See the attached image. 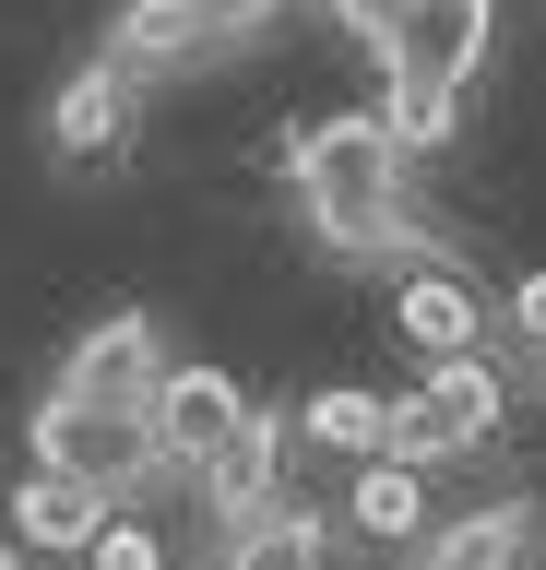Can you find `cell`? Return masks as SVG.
<instances>
[{
    "label": "cell",
    "instance_id": "cell-1",
    "mask_svg": "<svg viewBox=\"0 0 546 570\" xmlns=\"http://www.w3.org/2000/svg\"><path fill=\"white\" fill-rule=\"evenodd\" d=\"M286 178L309 203V238L345 249V262H380V249H416V203H404V155L380 131V107H332L286 142Z\"/></svg>",
    "mask_w": 546,
    "mask_h": 570
},
{
    "label": "cell",
    "instance_id": "cell-2",
    "mask_svg": "<svg viewBox=\"0 0 546 570\" xmlns=\"http://www.w3.org/2000/svg\"><path fill=\"white\" fill-rule=\"evenodd\" d=\"M131 416H143V452H155V475H202V463L226 452V440H238V416H250V392L226 381V368H202V356H167V368H155L143 381V404H131Z\"/></svg>",
    "mask_w": 546,
    "mask_h": 570
},
{
    "label": "cell",
    "instance_id": "cell-3",
    "mask_svg": "<svg viewBox=\"0 0 546 570\" xmlns=\"http://www.w3.org/2000/svg\"><path fill=\"white\" fill-rule=\"evenodd\" d=\"M24 452H37V463H60V475H96L108 499L155 475L143 416H131V404H83V392H48L37 416H24Z\"/></svg>",
    "mask_w": 546,
    "mask_h": 570
},
{
    "label": "cell",
    "instance_id": "cell-4",
    "mask_svg": "<svg viewBox=\"0 0 546 570\" xmlns=\"http://www.w3.org/2000/svg\"><path fill=\"white\" fill-rule=\"evenodd\" d=\"M487 36H499V0H393V24H380V71H428V83H475Z\"/></svg>",
    "mask_w": 546,
    "mask_h": 570
},
{
    "label": "cell",
    "instance_id": "cell-5",
    "mask_svg": "<svg viewBox=\"0 0 546 570\" xmlns=\"http://www.w3.org/2000/svg\"><path fill=\"white\" fill-rule=\"evenodd\" d=\"M131 119H143V83L96 48V60L60 71V96H48V155H60V167H108L119 142H131Z\"/></svg>",
    "mask_w": 546,
    "mask_h": 570
},
{
    "label": "cell",
    "instance_id": "cell-6",
    "mask_svg": "<svg viewBox=\"0 0 546 570\" xmlns=\"http://www.w3.org/2000/svg\"><path fill=\"white\" fill-rule=\"evenodd\" d=\"M155 368H167V333H155L143 309H108L72 356H60V381H48V392H83V404H143Z\"/></svg>",
    "mask_w": 546,
    "mask_h": 570
},
{
    "label": "cell",
    "instance_id": "cell-7",
    "mask_svg": "<svg viewBox=\"0 0 546 570\" xmlns=\"http://www.w3.org/2000/svg\"><path fill=\"white\" fill-rule=\"evenodd\" d=\"M535 559H546V499H487L416 547V570H535Z\"/></svg>",
    "mask_w": 546,
    "mask_h": 570
},
{
    "label": "cell",
    "instance_id": "cell-8",
    "mask_svg": "<svg viewBox=\"0 0 546 570\" xmlns=\"http://www.w3.org/2000/svg\"><path fill=\"white\" fill-rule=\"evenodd\" d=\"M215 570H332V523L274 488V499H250V511H226V559Z\"/></svg>",
    "mask_w": 546,
    "mask_h": 570
},
{
    "label": "cell",
    "instance_id": "cell-9",
    "mask_svg": "<svg viewBox=\"0 0 546 570\" xmlns=\"http://www.w3.org/2000/svg\"><path fill=\"white\" fill-rule=\"evenodd\" d=\"M416 404L439 416V440H451V452H475V440L510 416V381H499V356H487V345H451V356H428Z\"/></svg>",
    "mask_w": 546,
    "mask_h": 570
},
{
    "label": "cell",
    "instance_id": "cell-10",
    "mask_svg": "<svg viewBox=\"0 0 546 570\" xmlns=\"http://www.w3.org/2000/svg\"><path fill=\"white\" fill-rule=\"evenodd\" d=\"M96 523H108V488H96V475H60V463L12 475V534H24L37 559H72Z\"/></svg>",
    "mask_w": 546,
    "mask_h": 570
},
{
    "label": "cell",
    "instance_id": "cell-11",
    "mask_svg": "<svg viewBox=\"0 0 546 570\" xmlns=\"http://www.w3.org/2000/svg\"><path fill=\"white\" fill-rule=\"evenodd\" d=\"M345 523H357L368 547H416V534H428V463L357 452V475H345Z\"/></svg>",
    "mask_w": 546,
    "mask_h": 570
},
{
    "label": "cell",
    "instance_id": "cell-12",
    "mask_svg": "<svg viewBox=\"0 0 546 570\" xmlns=\"http://www.w3.org/2000/svg\"><path fill=\"white\" fill-rule=\"evenodd\" d=\"M202 48H215V36H202V0H119V24H108V60L131 71V83L190 71Z\"/></svg>",
    "mask_w": 546,
    "mask_h": 570
},
{
    "label": "cell",
    "instance_id": "cell-13",
    "mask_svg": "<svg viewBox=\"0 0 546 570\" xmlns=\"http://www.w3.org/2000/svg\"><path fill=\"white\" fill-rule=\"evenodd\" d=\"M393 333H404V345H428V356L487 345V321H475V285L451 274V262H404V285H393Z\"/></svg>",
    "mask_w": 546,
    "mask_h": 570
},
{
    "label": "cell",
    "instance_id": "cell-14",
    "mask_svg": "<svg viewBox=\"0 0 546 570\" xmlns=\"http://www.w3.org/2000/svg\"><path fill=\"white\" fill-rule=\"evenodd\" d=\"M380 131H393V155H439V142H464V83L380 71Z\"/></svg>",
    "mask_w": 546,
    "mask_h": 570
},
{
    "label": "cell",
    "instance_id": "cell-15",
    "mask_svg": "<svg viewBox=\"0 0 546 570\" xmlns=\"http://www.w3.org/2000/svg\"><path fill=\"white\" fill-rule=\"evenodd\" d=\"M202 488H215V511H250V499H274L286 488V416H238V440H226L215 463H202Z\"/></svg>",
    "mask_w": 546,
    "mask_h": 570
},
{
    "label": "cell",
    "instance_id": "cell-16",
    "mask_svg": "<svg viewBox=\"0 0 546 570\" xmlns=\"http://www.w3.org/2000/svg\"><path fill=\"white\" fill-rule=\"evenodd\" d=\"M380 404H393V392L332 381V392H309V416H297V428H309L321 452H345V463H357V452H380Z\"/></svg>",
    "mask_w": 546,
    "mask_h": 570
},
{
    "label": "cell",
    "instance_id": "cell-17",
    "mask_svg": "<svg viewBox=\"0 0 546 570\" xmlns=\"http://www.w3.org/2000/svg\"><path fill=\"white\" fill-rule=\"evenodd\" d=\"M72 559H83V570H167V534H155V523H131V511H108V523L83 534Z\"/></svg>",
    "mask_w": 546,
    "mask_h": 570
},
{
    "label": "cell",
    "instance_id": "cell-18",
    "mask_svg": "<svg viewBox=\"0 0 546 570\" xmlns=\"http://www.w3.org/2000/svg\"><path fill=\"white\" fill-rule=\"evenodd\" d=\"M274 12H286V0H202V36H215V48H238V36H261Z\"/></svg>",
    "mask_w": 546,
    "mask_h": 570
},
{
    "label": "cell",
    "instance_id": "cell-19",
    "mask_svg": "<svg viewBox=\"0 0 546 570\" xmlns=\"http://www.w3.org/2000/svg\"><path fill=\"white\" fill-rule=\"evenodd\" d=\"M510 345H523V356H546V274H523V285H510Z\"/></svg>",
    "mask_w": 546,
    "mask_h": 570
},
{
    "label": "cell",
    "instance_id": "cell-20",
    "mask_svg": "<svg viewBox=\"0 0 546 570\" xmlns=\"http://www.w3.org/2000/svg\"><path fill=\"white\" fill-rule=\"evenodd\" d=\"M321 12L357 36V48H380V24H393V0H321Z\"/></svg>",
    "mask_w": 546,
    "mask_h": 570
},
{
    "label": "cell",
    "instance_id": "cell-21",
    "mask_svg": "<svg viewBox=\"0 0 546 570\" xmlns=\"http://www.w3.org/2000/svg\"><path fill=\"white\" fill-rule=\"evenodd\" d=\"M0 570H37V547H24V534H0Z\"/></svg>",
    "mask_w": 546,
    "mask_h": 570
},
{
    "label": "cell",
    "instance_id": "cell-22",
    "mask_svg": "<svg viewBox=\"0 0 546 570\" xmlns=\"http://www.w3.org/2000/svg\"><path fill=\"white\" fill-rule=\"evenodd\" d=\"M535 368H546V356H535Z\"/></svg>",
    "mask_w": 546,
    "mask_h": 570
}]
</instances>
